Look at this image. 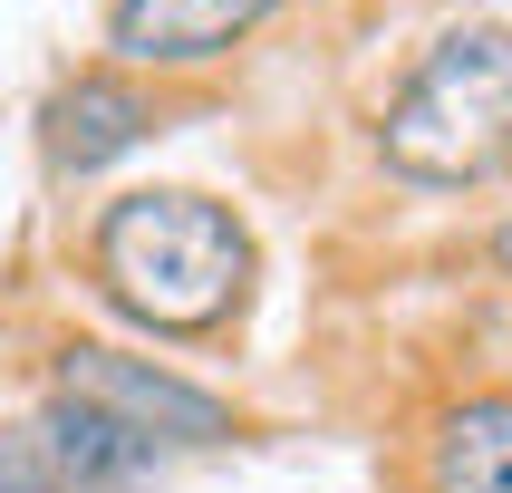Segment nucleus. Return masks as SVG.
<instances>
[{
    "label": "nucleus",
    "instance_id": "6e6552de",
    "mask_svg": "<svg viewBox=\"0 0 512 493\" xmlns=\"http://www.w3.org/2000/svg\"><path fill=\"white\" fill-rule=\"evenodd\" d=\"M493 261H503V271H512V223H503V242H493Z\"/></svg>",
    "mask_w": 512,
    "mask_h": 493
},
{
    "label": "nucleus",
    "instance_id": "20e7f679",
    "mask_svg": "<svg viewBox=\"0 0 512 493\" xmlns=\"http://www.w3.org/2000/svg\"><path fill=\"white\" fill-rule=\"evenodd\" d=\"M58 397L87 406V416H107V426H126L136 445H155V435H174V445L232 435L223 397H203V387L145 368V358H116V348H68V358H58Z\"/></svg>",
    "mask_w": 512,
    "mask_h": 493
},
{
    "label": "nucleus",
    "instance_id": "f03ea898",
    "mask_svg": "<svg viewBox=\"0 0 512 493\" xmlns=\"http://www.w3.org/2000/svg\"><path fill=\"white\" fill-rule=\"evenodd\" d=\"M387 165L416 184H484L512 165V29H455L377 126Z\"/></svg>",
    "mask_w": 512,
    "mask_h": 493
},
{
    "label": "nucleus",
    "instance_id": "f257e3e1",
    "mask_svg": "<svg viewBox=\"0 0 512 493\" xmlns=\"http://www.w3.org/2000/svg\"><path fill=\"white\" fill-rule=\"evenodd\" d=\"M97 281L145 329H213L252 281V242L213 194H126L97 223Z\"/></svg>",
    "mask_w": 512,
    "mask_h": 493
},
{
    "label": "nucleus",
    "instance_id": "39448f33",
    "mask_svg": "<svg viewBox=\"0 0 512 493\" xmlns=\"http://www.w3.org/2000/svg\"><path fill=\"white\" fill-rule=\"evenodd\" d=\"M281 0H116V58H145V68H194V58H223L242 29H261Z\"/></svg>",
    "mask_w": 512,
    "mask_h": 493
},
{
    "label": "nucleus",
    "instance_id": "7ed1b4c3",
    "mask_svg": "<svg viewBox=\"0 0 512 493\" xmlns=\"http://www.w3.org/2000/svg\"><path fill=\"white\" fill-rule=\"evenodd\" d=\"M145 474H155V445L68 397L0 435V493H136Z\"/></svg>",
    "mask_w": 512,
    "mask_h": 493
},
{
    "label": "nucleus",
    "instance_id": "423d86ee",
    "mask_svg": "<svg viewBox=\"0 0 512 493\" xmlns=\"http://www.w3.org/2000/svg\"><path fill=\"white\" fill-rule=\"evenodd\" d=\"M39 126H49V165L58 174H97L107 155H126V145L155 126V107H145L126 78H68Z\"/></svg>",
    "mask_w": 512,
    "mask_h": 493
},
{
    "label": "nucleus",
    "instance_id": "0eeeda50",
    "mask_svg": "<svg viewBox=\"0 0 512 493\" xmlns=\"http://www.w3.org/2000/svg\"><path fill=\"white\" fill-rule=\"evenodd\" d=\"M426 493H512V397H474L435 426Z\"/></svg>",
    "mask_w": 512,
    "mask_h": 493
}]
</instances>
